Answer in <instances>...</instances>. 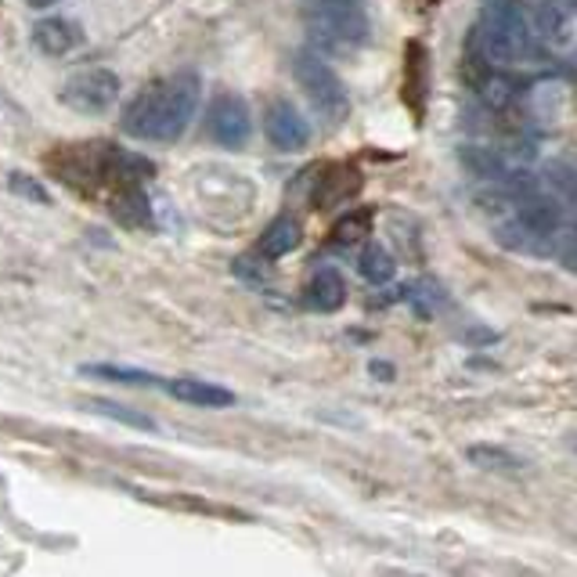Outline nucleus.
Segmentation results:
<instances>
[{
	"label": "nucleus",
	"instance_id": "1",
	"mask_svg": "<svg viewBox=\"0 0 577 577\" xmlns=\"http://www.w3.org/2000/svg\"><path fill=\"white\" fill-rule=\"evenodd\" d=\"M199 91L202 84L196 73H174L159 80L123 108V130L141 141H177L196 116Z\"/></svg>",
	"mask_w": 577,
	"mask_h": 577
},
{
	"label": "nucleus",
	"instance_id": "2",
	"mask_svg": "<svg viewBox=\"0 0 577 577\" xmlns=\"http://www.w3.org/2000/svg\"><path fill=\"white\" fill-rule=\"evenodd\" d=\"M476 40L494 65H527L542 59V44L531 30L527 11L516 0H484V22Z\"/></svg>",
	"mask_w": 577,
	"mask_h": 577
},
{
	"label": "nucleus",
	"instance_id": "3",
	"mask_svg": "<svg viewBox=\"0 0 577 577\" xmlns=\"http://www.w3.org/2000/svg\"><path fill=\"white\" fill-rule=\"evenodd\" d=\"M293 76L300 91L307 94V102L318 108V116H325L328 123H343L350 113V98L343 80L336 76V69L328 65L322 54L314 51H296L293 54Z\"/></svg>",
	"mask_w": 577,
	"mask_h": 577
},
{
	"label": "nucleus",
	"instance_id": "4",
	"mask_svg": "<svg viewBox=\"0 0 577 577\" xmlns=\"http://www.w3.org/2000/svg\"><path fill=\"white\" fill-rule=\"evenodd\" d=\"M119 98V76L108 69H76L62 84V102L76 113H105Z\"/></svg>",
	"mask_w": 577,
	"mask_h": 577
},
{
	"label": "nucleus",
	"instance_id": "5",
	"mask_svg": "<svg viewBox=\"0 0 577 577\" xmlns=\"http://www.w3.org/2000/svg\"><path fill=\"white\" fill-rule=\"evenodd\" d=\"M304 22L314 40H325L333 48H354L368 36L361 8H304Z\"/></svg>",
	"mask_w": 577,
	"mask_h": 577
},
{
	"label": "nucleus",
	"instance_id": "6",
	"mask_svg": "<svg viewBox=\"0 0 577 577\" xmlns=\"http://www.w3.org/2000/svg\"><path fill=\"white\" fill-rule=\"evenodd\" d=\"M206 134H210L213 141L224 145V148L245 145L250 141V134H253L250 105H245L239 94H217L210 113H206Z\"/></svg>",
	"mask_w": 577,
	"mask_h": 577
},
{
	"label": "nucleus",
	"instance_id": "7",
	"mask_svg": "<svg viewBox=\"0 0 577 577\" xmlns=\"http://www.w3.org/2000/svg\"><path fill=\"white\" fill-rule=\"evenodd\" d=\"M264 134L274 148L282 153H296L311 141V123L296 113V105L288 102H271L267 113H264Z\"/></svg>",
	"mask_w": 577,
	"mask_h": 577
},
{
	"label": "nucleus",
	"instance_id": "8",
	"mask_svg": "<svg viewBox=\"0 0 577 577\" xmlns=\"http://www.w3.org/2000/svg\"><path fill=\"white\" fill-rule=\"evenodd\" d=\"M357 191H361V170L350 167V162H333L318 177V185H314V206L318 210H333V206L354 199Z\"/></svg>",
	"mask_w": 577,
	"mask_h": 577
},
{
	"label": "nucleus",
	"instance_id": "9",
	"mask_svg": "<svg viewBox=\"0 0 577 577\" xmlns=\"http://www.w3.org/2000/svg\"><path fill=\"white\" fill-rule=\"evenodd\" d=\"M304 304L311 311H322V314H333L347 304V282L336 267H318L311 274V282L304 285Z\"/></svg>",
	"mask_w": 577,
	"mask_h": 577
},
{
	"label": "nucleus",
	"instance_id": "10",
	"mask_svg": "<svg viewBox=\"0 0 577 577\" xmlns=\"http://www.w3.org/2000/svg\"><path fill=\"white\" fill-rule=\"evenodd\" d=\"M520 221H524L534 235L542 239H553L559 224H563V206H559V196H545V191H531V196L520 199Z\"/></svg>",
	"mask_w": 577,
	"mask_h": 577
},
{
	"label": "nucleus",
	"instance_id": "11",
	"mask_svg": "<svg viewBox=\"0 0 577 577\" xmlns=\"http://www.w3.org/2000/svg\"><path fill=\"white\" fill-rule=\"evenodd\" d=\"M531 30L538 36V44L548 48H563L570 44V19L559 4H548V0H538L531 8Z\"/></svg>",
	"mask_w": 577,
	"mask_h": 577
},
{
	"label": "nucleus",
	"instance_id": "12",
	"mask_svg": "<svg viewBox=\"0 0 577 577\" xmlns=\"http://www.w3.org/2000/svg\"><path fill=\"white\" fill-rule=\"evenodd\" d=\"M167 390L185 405H196V408H228L235 401V394L217 387V382H202V379H170Z\"/></svg>",
	"mask_w": 577,
	"mask_h": 577
},
{
	"label": "nucleus",
	"instance_id": "13",
	"mask_svg": "<svg viewBox=\"0 0 577 577\" xmlns=\"http://www.w3.org/2000/svg\"><path fill=\"white\" fill-rule=\"evenodd\" d=\"M108 210L123 228H153V206H148V196L137 185H123Z\"/></svg>",
	"mask_w": 577,
	"mask_h": 577
},
{
	"label": "nucleus",
	"instance_id": "14",
	"mask_svg": "<svg viewBox=\"0 0 577 577\" xmlns=\"http://www.w3.org/2000/svg\"><path fill=\"white\" fill-rule=\"evenodd\" d=\"M33 40H36V48L44 51V54H69L73 51L80 40V25L76 22H69V19H44V22H36L33 25Z\"/></svg>",
	"mask_w": 577,
	"mask_h": 577
},
{
	"label": "nucleus",
	"instance_id": "15",
	"mask_svg": "<svg viewBox=\"0 0 577 577\" xmlns=\"http://www.w3.org/2000/svg\"><path fill=\"white\" fill-rule=\"evenodd\" d=\"M156 174V162L137 156V153H127V148H113L108 153V181H116L119 188L123 185H141L148 177Z\"/></svg>",
	"mask_w": 577,
	"mask_h": 577
},
{
	"label": "nucleus",
	"instance_id": "16",
	"mask_svg": "<svg viewBox=\"0 0 577 577\" xmlns=\"http://www.w3.org/2000/svg\"><path fill=\"white\" fill-rule=\"evenodd\" d=\"M300 239H304V231H300L293 217H279V221L267 224V231L260 235V253H264L267 260H279L285 253H293Z\"/></svg>",
	"mask_w": 577,
	"mask_h": 577
},
{
	"label": "nucleus",
	"instance_id": "17",
	"mask_svg": "<svg viewBox=\"0 0 577 577\" xmlns=\"http://www.w3.org/2000/svg\"><path fill=\"white\" fill-rule=\"evenodd\" d=\"M459 159L473 177H487V181H502V177L510 174L505 170V159L494 153V148H484V145H465Z\"/></svg>",
	"mask_w": 577,
	"mask_h": 577
},
{
	"label": "nucleus",
	"instance_id": "18",
	"mask_svg": "<svg viewBox=\"0 0 577 577\" xmlns=\"http://www.w3.org/2000/svg\"><path fill=\"white\" fill-rule=\"evenodd\" d=\"M465 459L480 465V470H502V473L524 470V459L513 455L510 448H499V444H470L465 448Z\"/></svg>",
	"mask_w": 577,
	"mask_h": 577
},
{
	"label": "nucleus",
	"instance_id": "19",
	"mask_svg": "<svg viewBox=\"0 0 577 577\" xmlns=\"http://www.w3.org/2000/svg\"><path fill=\"white\" fill-rule=\"evenodd\" d=\"M405 87H408V105H416V113L422 116V105H426V48L422 44H408Z\"/></svg>",
	"mask_w": 577,
	"mask_h": 577
},
{
	"label": "nucleus",
	"instance_id": "20",
	"mask_svg": "<svg viewBox=\"0 0 577 577\" xmlns=\"http://www.w3.org/2000/svg\"><path fill=\"white\" fill-rule=\"evenodd\" d=\"M357 271H361L373 285H382V282H390L394 274H397V264H394L390 250H382L379 242H373V245H365V250H361V260H357Z\"/></svg>",
	"mask_w": 577,
	"mask_h": 577
},
{
	"label": "nucleus",
	"instance_id": "21",
	"mask_svg": "<svg viewBox=\"0 0 577 577\" xmlns=\"http://www.w3.org/2000/svg\"><path fill=\"white\" fill-rule=\"evenodd\" d=\"M87 408L98 411V416H105V419H116V422H123V426H134V430H148V433L156 430V419H153V416H145V411H134V408H127V405L105 401V397H91Z\"/></svg>",
	"mask_w": 577,
	"mask_h": 577
},
{
	"label": "nucleus",
	"instance_id": "22",
	"mask_svg": "<svg viewBox=\"0 0 577 577\" xmlns=\"http://www.w3.org/2000/svg\"><path fill=\"white\" fill-rule=\"evenodd\" d=\"M80 373L108 382H127V387H159V379L153 373H137V368H119V365H84Z\"/></svg>",
	"mask_w": 577,
	"mask_h": 577
},
{
	"label": "nucleus",
	"instance_id": "23",
	"mask_svg": "<svg viewBox=\"0 0 577 577\" xmlns=\"http://www.w3.org/2000/svg\"><path fill=\"white\" fill-rule=\"evenodd\" d=\"M365 235H373V210H354L347 217H339L336 228H333V239L339 245H354V242H361Z\"/></svg>",
	"mask_w": 577,
	"mask_h": 577
},
{
	"label": "nucleus",
	"instance_id": "24",
	"mask_svg": "<svg viewBox=\"0 0 577 577\" xmlns=\"http://www.w3.org/2000/svg\"><path fill=\"white\" fill-rule=\"evenodd\" d=\"M408 300H411V307H416L419 318H433V311L444 304V288L430 279H422L408 288Z\"/></svg>",
	"mask_w": 577,
	"mask_h": 577
},
{
	"label": "nucleus",
	"instance_id": "25",
	"mask_svg": "<svg viewBox=\"0 0 577 577\" xmlns=\"http://www.w3.org/2000/svg\"><path fill=\"white\" fill-rule=\"evenodd\" d=\"M8 188L15 191V196L33 199V202H40V206H48V202H51V196L44 191V185H36L33 177H25V174H11V177H8Z\"/></svg>",
	"mask_w": 577,
	"mask_h": 577
},
{
	"label": "nucleus",
	"instance_id": "26",
	"mask_svg": "<svg viewBox=\"0 0 577 577\" xmlns=\"http://www.w3.org/2000/svg\"><path fill=\"white\" fill-rule=\"evenodd\" d=\"M548 181H553V188H559L563 199H577V174H574V170L553 167V177H548Z\"/></svg>",
	"mask_w": 577,
	"mask_h": 577
},
{
	"label": "nucleus",
	"instance_id": "27",
	"mask_svg": "<svg viewBox=\"0 0 577 577\" xmlns=\"http://www.w3.org/2000/svg\"><path fill=\"white\" fill-rule=\"evenodd\" d=\"M304 8H361V0H304Z\"/></svg>",
	"mask_w": 577,
	"mask_h": 577
},
{
	"label": "nucleus",
	"instance_id": "28",
	"mask_svg": "<svg viewBox=\"0 0 577 577\" xmlns=\"http://www.w3.org/2000/svg\"><path fill=\"white\" fill-rule=\"evenodd\" d=\"M30 8H51V4H59V0H25Z\"/></svg>",
	"mask_w": 577,
	"mask_h": 577
},
{
	"label": "nucleus",
	"instance_id": "29",
	"mask_svg": "<svg viewBox=\"0 0 577 577\" xmlns=\"http://www.w3.org/2000/svg\"><path fill=\"white\" fill-rule=\"evenodd\" d=\"M373 373H376V376H390V365H379V361H376Z\"/></svg>",
	"mask_w": 577,
	"mask_h": 577
},
{
	"label": "nucleus",
	"instance_id": "30",
	"mask_svg": "<svg viewBox=\"0 0 577 577\" xmlns=\"http://www.w3.org/2000/svg\"><path fill=\"white\" fill-rule=\"evenodd\" d=\"M567 4H574V8H577V0H567Z\"/></svg>",
	"mask_w": 577,
	"mask_h": 577
}]
</instances>
